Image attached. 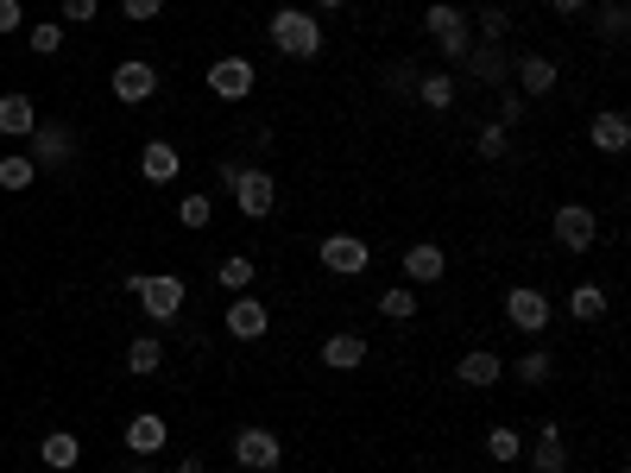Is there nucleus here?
<instances>
[{
  "label": "nucleus",
  "mask_w": 631,
  "mask_h": 473,
  "mask_svg": "<svg viewBox=\"0 0 631 473\" xmlns=\"http://www.w3.org/2000/svg\"><path fill=\"white\" fill-rule=\"evenodd\" d=\"M222 183L234 190V202H240L247 222H266V215L278 209V183H272V171H259V165H234V158H222Z\"/></svg>",
  "instance_id": "obj_1"
},
{
  "label": "nucleus",
  "mask_w": 631,
  "mask_h": 473,
  "mask_svg": "<svg viewBox=\"0 0 631 473\" xmlns=\"http://www.w3.org/2000/svg\"><path fill=\"white\" fill-rule=\"evenodd\" d=\"M266 32H272V45L284 50V57H297V64H309V57L323 50V25H316V13H303V7H278Z\"/></svg>",
  "instance_id": "obj_2"
},
{
  "label": "nucleus",
  "mask_w": 631,
  "mask_h": 473,
  "mask_svg": "<svg viewBox=\"0 0 631 473\" xmlns=\"http://www.w3.org/2000/svg\"><path fill=\"white\" fill-rule=\"evenodd\" d=\"M424 32H429V45L442 50L449 64H461V57H467V45H474V32H467V13H461L454 0H436V7H424Z\"/></svg>",
  "instance_id": "obj_3"
},
{
  "label": "nucleus",
  "mask_w": 631,
  "mask_h": 473,
  "mask_svg": "<svg viewBox=\"0 0 631 473\" xmlns=\"http://www.w3.org/2000/svg\"><path fill=\"white\" fill-rule=\"evenodd\" d=\"M227 449H234V468H247V473H278L284 468V442H278L266 424H240Z\"/></svg>",
  "instance_id": "obj_4"
},
{
  "label": "nucleus",
  "mask_w": 631,
  "mask_h": 473,
  "mask_svg": "<svg viewBox=\"0 0 631 473\" xmlns=\"http://www.w3.org/2000/svg\"><path fill=\"white\" fill-rule=\"evenodd\" d=\"M550 234H555V247H562V252H594V247H600V215H594L587 202H562V209H555V222H550Z\"/></svg>",
  "instance_id": "obj_5"
},
{
  "label": "nucleus",
  "mask_w": 631,
  "mask_h": 473,
  "mask_svg": "<svg viewBox=\"0 0 631 473\" xmlns=\"http://www.w3.org/2000/svg\"><path fill=\"white\" fill-rule=\"evenodd\" d=\"M25 139H32V151H25L32 171H64V165H76V133L64 121H38Z\"/></svg>",
  "instance_id": "obj_6"
},
{
  "label": "nucleus",
  "mask_w": 631,
  "mask_h": 473,
  "mask_svg": "<svg viewBox=\"0 0 631 473\" xmlns=\"http://www.w3.org/2000/svg\"><path fill=\"white\" fill-rule=\"evenodd\" d=\"M550 316H555L550 291H537V284H511V291H505V323L518 328V335H543Z\"/></svg>",
  "instance_id": "obj_7"
},
{
  "label": "nucleus",
  "mask_w": 631,
  "mask_h": 473,
  "mask_svg": "<svg viewBox=\"0 0 631 473\" xmlns=\"http://www.w3.org/2000/svg\"><path fill=\"white\" fill-rule=\"evenodd\" d=\"M316 259H323V272H335V278H360L373 266V240H360V234H328V240H316Z\"/></svg>",
  "instance_id": "obj_8"
},
{
  "label": "nucleus",
  "mask_w": 631,
  "mask_h": 473,
  "mask_svg": "<svg viewBox=\"0 0 631 473\" xmlns=\"http://www.w3.org/2000/svg\"><path fill=\"white\" fill-rule=\"evenodd\" d=\"M133 291H139V309H146L151 323H171L177 309H183V297H190V284L171 272H151V278H133Z\"/></svg>",
  "instance_id": "obj_9"
},
{
  "label": "nucleus",
  "mask_w": 631,
  "mask_h": 473,
  "mask_svg": "<svg viewBox=\"0 0 631 473\" xmlns=\"http://www.w3.org/2000/svg\"><path fill=\"white\" fill-rule=\"evenodd\" d=\"M252 89H259L252 57H215V64H209V95L215 101H247Z\"/></svg>",
  "instance_id": "obj_10"
},
{
  "label": "nucleus",
  "mask_w": 631,
  "mask_h": 473,
  "mask_svg": "<svg viewBox=\"0 0 631 473\" xmlns=\"http://www.w3.org/2000/svg\"><path fill=\"white\" fill-rule=\"evenodd\" d=\"M511 76H518V95H525V101L555 95V82H562L555 57H543V50H518V57H511Z\"/></svg>",
  "instance_id": "obj_11"
},
{
  "label": "nucleus",
  "mask_w": 631,
  "mask_h": 473,
  "mask_svg": "<svg viewBox=\"0 0 631 473\" xmlns=\"http://www.w3.org/2000/svg\"><path fill=\"white\" fill-rule=\"evenodd\" d=\"M108 89H114V101H121V108H139V101L158 95V70H151L146 57H126L121 70H114V82H108Z\"/></svg>",
  "instance_id": "obj_12"
},
{
  "label": "nucleus",
  "mask_w": 631,
  "mask_h": 473,
  "mask_svg": "<svg viewBox=\"0 0 631 473\" xmlns=\"http://www.w3.org/2000/svg\"><path fill=\"white\" fill-rule=\"evenodd\" d=\"M227 335H234V341H266V328H272V309H266V303L259 297H247V291H240V297L227 303Z\"/></svg>",
  "instance_id": "obj_13"
},
{
  "label": "nucleus",
  "mask_w": 631,
  "mask_h": 473,
  "mask_svg": "<svg viewBox=\"0 0 631 473\" xmlns=\"http://www.w3.org/2000/svg\"><path fill=\"white\" fill-rule=\"evenodd\" d=\"M316 360H323L328 373H353V367L367 360V335H353V328H335L323 348H316Z\"/></svg>",
  "instance_id": "obj_14"
},
{
  "label": "nucleus",
  "mask_w": 631,
  "mask_h": 473,
  "mask_svg": "<svg viewBox=\"0 0 631 473\" xmlns=\"http://www.w3.org/2000/svg\"><path fill=\"white\" fill-rule=\"evenodd\" d=\"M454 379H461V385H474V392H486V385H499V379H505V360L493 348H467L461 360H454Z\"/></svg>",
  "instance_id": "obj_15"
},
{
  "label": "nucleus",
  "mask_w": 631,
  "mask_h": 473,
  "mask_svg": "<svg viewBox=\"0 0 631 473\" xmlns=\"http://www.w3.org/2000/svg\"><path fill=\"white\" fill-rule=\"evenodd\" d=\"M587 139H594V151H606V158H619V151L631 146V121L619 114V108H600V114L587 121Z\"/></svg>",
  "instance_id": "obj_16"
},
{
  "label": "nucleus",
  "mask_w": 631,
  "mask_h": 473,
  "mask_svg": "<svg viewBox=\"0 0 631 473\" xmlns=\"http://www.w3.org/2000/svg\"><path fill=\"white\" fill-rule=\"evenodd\" d=\"M177 171H183V151H177L171 139H146V146H139V177H146V183H177Z\"/></svg>",
  "instance_id": "obj_17"
},
{
  "label": "nucleus",
  "mask_w": 631,
  "mask_h": 473,
  "mask_svg": "<svg viewBox=\"0 0 631 473\" xmlns=\"http://www.w3.org/2000/svg\"><path fill=\"white\" fill-rule=\"evenodd\" d=\"M442 272H449V252L436 247V240L404 247V278H410V284H442Z\"/></svg>",
  "instance_id": "obj_18"
},
{
  "label": "nucleus",
  "mask_w": 631,
  "mask_h": 473,
  "mask_svg": "<svg viewBox=\"0 0 631 473\" xmlns=\"http://www.w3.org/2000/svg\"><path fill=\"white\" fill-rule=\"evenodd\" d=\"M530 473H568V442H562V429L543 424L537 429V442H530Z\"/></svg>",
  "instance_id": "obj_19"
},
{
  "label": "nucleus",
  "mask_w": 631,
  "mask_h": 473,
  "mask_svg": "<svg viewBox=\"0 0 631 473\" xmlns=\"http://www.w3.org/2000/svg\"><path fill=\"white\" fill-rule=\"evenodd\" d=\"M461 70L480 76V82H493V89H505V76H511V57H505V45H467Z\"/></svg>",
  "instance_id": "obj_20"
},
{
  "label": "nucleus",
  "mask_w": 631,
  "mask_h": 473,
  "mask_svg": "<svg viewBox=\"0 0 631 473\" xmlns=\"http://www.w3.org/2000/svg\"><path fill=\"white\" fill-rule=\"evenodd\" d=\"M32 126H38V101L20 95V89H13V95H0V139H25Z\"/></svg>",
  "instance_id": "obj_21"
},
{
  "label": "nucleus",
  "mask_w": 631,
  "mask_h": 473,
  "mask_svg": "<svg viewBox=\"0 0 631 473\" xmlns=\"http://www.w3.org/2000/svg\"><path fill=\"white\" fill-rule=\"evenodd\" d=\"M126 449L139 454V461H151V454L165 449V417H158V410H139V417L126 424Z\"/></svg>",
  "instance_id": "obj_22"
},
{
  "label": "nucleus",
  "mask_w": 631,
  "mask_h": 473,
  "mask_svg": "<svg viewBox=\"0 0 631 473\" xmlns=\"http://www.w3.org/2000/svg\"><path fill=\"white\" fill-rule=\"evenodd\" d=\"M454 89H461V82H454V70H424L410 95L424 101V108H436V114H449V108H454Z\"/></svg>",
  "instance_id": "obj_23"
},
{
  "label": "nucleus",
  "mask_w": 631,
  "mask_h": 473,
  "mask_svg": "<svg viewBox=\"0 0 631 473\" xmlns=\"http://www.w3.org/2000/svg\"><path fill=\"white\" fill-rule=\"evenodd\" d=\"M38 461H45L50 473H70L76 461H82V442H76L70 429H50L45 442H38Z\"/></svg>",
  "instance_id": "obj_24"
},
{
  "label": "nucleus",
  "mask_w": 631,
  "mask_h": 473,
  "mask_svg": "<svg viewBox=\"0 0 631 473\" xmlns=\"http://www.w3.org/2000/svg\"><path fill=\"white\" fill-rule=\"evenodd\" d=\"M165 367V341L158 335H139V341H126V373L133 379H151Z\"/></svg>",
  "instance_id": "obj_25"
},
{
  "label": "nucleus",
  "mask_w": 631,
  "mask_h": 473,
  "mask_svg": "<svg viewBox=\"0 0 631 473\" xmlns=\"http://www.w3.org/2000/svg\"><path fill=\"white\" fill-rule=\"evenodd\" d=\"M606 284H594V278H587V284H575V291H568V316H575V323H600L606 316Z\"/></svg>",
  "instance_id": "obj_26"
},
{
  "label": "nucleus",
  "mask_w": 631,
  "mask_h": 473,
  "mask_svg": "<svg viewBox=\"0 0 631 473\" xmlns=\"http://www.w3.org/2000/svg\"><path fill=\"white\" fill-rule=\"evenodd\" d=\"M626 32H631V7L626 0H606L600 20H594V38H600V45H626Z\"/></svg>",
  "instance_id": "obj_27"
},
{
  "label": "nucleus",
  "mask_w": 631,
  "mask_h": 473,
  "mask_svg": "<svg viewBox=\"0 0 631 473\" xmlns=\"http://www.w3.org/2000/svg\"><path fill=\"white\" fill-rule=\"evenodd\" d=\"M177 222L190 227V234H202V227L215 222V202L202 196V190H190V196H177Z\"/></svg>",
  "instance_id": "obj_28"
},
{
  "label": "nucleus",
  "mask_w": 631,
  "mask_h": 473,
  "mask_svg": "<svg viewBox=\"0 0 631 473\" xmlns=\"http://www.w3.org/2000/svg\"><path fill=\"white\" fill-rule=\"evenodd\" d=\"M486 454L505 468V461H518V454H525V436H518L511 424H493V429H486Z\"/></svg>",
  "instance_id": "obj_29"
},
{
  "label": "nucleus",
  "mask_w": 631,
  "mask_h": 473,
  "mask_svg": "<svg viewBox=\"0 0 631 473\" xmlns=\"http://www.w3.org/2000/svg\"><path fill=\"white\" fill-rule=\"evenodd\" d=\"M379 316H385V323H410V316H417V291H410V284L379 291Z\"/></svg>",
  "instance_id": "obj_30"
},
{
  "label": "nucleus",
  "mask_w": 631,
  "mask_h": 473,
  "mask_svg": "<svg viewBox=\"0 0 631 473\" xmlns=\"http://www.w3.org/2000/svg\"><path fill=\"white\" fill-rule=\"evenodd\" d=\"M32 183H38L32 158H25V151H7V158H0V190H32Z\"/></svg>",
  "instance_id": "obj_31"
},
{
  "label": "nucleus",
  "mask_w": 631,
  "mask_h": 473,
  "mask_svg": "<svg viewBox=\"0 0 631 473\" xmlns=\"http://www.w3.org/2000/svg\"><path fill=\"white\" fill-rule=\"evenodd\" d=\"M215 278H222V291H247L252 278H259V266H252L247 252H234V259H222V272Z\"/></svg>",
  "instance_id": "obj_32"
},
{
  "label": "nucleus",
  "mask_w": 631,
  "mask_h": 473,
  "mask_svg": "<svg viewBox=\"0 0 631 473\" xmlns=\"http://www.w3.org/2000/svg\"><path fill=\"white\" fill-rule=\"evenodd\" d=\"M555 373V360H550V348H530L525 360H518V385H543V379Z\"/></svg>",
  "instance_id": "obj_33"
},
{
  "label": "nucleus",
  "mask_w": 631,
  "mask_h": 473,
  "mask_svg": "<svg viewBox=\"0 0 631 473\" xmlns=\"http://www.w3.org/2000/svg\"><path fill=\"white\" fill-rule=\"evenodd\" d=\"M505 32H511V13H505V7H480V38H486V45H505Z\"/></svg>",
  "instance_id": "obj_34"
},
{
  "label": "nucleus",
  "mask_w": 631,
  "mask_h": 473,
  "mask_svg": "<svg viewBox=\"0 0 631 473\" xmlns=\"http://www.w3.org/2000/svg\"><path fill=\"white\" fill-rule=\"evenodd\" d=\"M505 133H511V126L486 121V126H480V139H474V151H480V158H505V146H511V139H505Z\"/></svg>",
  "instance_id": "obj_35"
},
{
  "label": "nucleus",
  "mask_w": 631,
  "mask_h": 473,
  "mask_svg": "<svg viewBox=\"0 0 631 473\" xmlns=\"http://www.w3.org/2000/svg\"><path fill=\"white\" fill-rule=\"evenodd\" d=\"M25 45L38 50V57H57V50H64V25H32V38H25Z\"/></svg>",
  "instance_id": "obj_36"
},
{
  "label": "nucleus",
  "mask_w": 631,
  "mask_h": 473,
  "mask_svg": "<svg viewBox=\"0 0 631 473\" xmlns=\"http://www.w3.org/2000/svg\"><path fill=\"white\" fill-rule=\"evenodd\" d=\"M525 121V95H518V89H505L499 95V126H518Z\"/></svg>",
  "instance_id": "obj_37"
},
{
  "label": "nucleus",
  "mask_w": 631,
  "mask_h": 473,
  "mask_svg": "<svg viewBox=\"0 0 631 473\" xmlns=\"http://www.w3.org/2000/svg\"><path fill=\"white\" fill-rule=\"evenodd\" d=\"M121 13H126L133 25H139V20H158V13H165V0H121Z\"/></svg>",
  "instance_id": "obj_38"
},
{
  "label": "nucleus",
  "mask_w": 631,
  "mask_h": 473,
  "mask_svg": "<svg viewBox=\"0 0 631 473\" xmlns=\"http://www.w3.org/2000/svg\"><path fill=\"white\" fill-rule=\"evenodd\" d=\"M417 64H392V95H410V89H417Z\"/></svg>",
  "instance_id": "obj_39"
},
{
  "label": "nucleus",
  "mask_w": 631,
  "mask_h": 473,
  "mask_svg": "<svg viewBox=\"0 0 631 473\" xmlns=\"http://www.w3.org/2000/svg\"><path fill=\"white\" fill-rule=\"evenodd\" d=\"M101 13V0H64V20H76V25H89Z\"/></svg>",
  "instance_id": "obj_40"
},
{
  "label": "nucleus",
  "mask_w": 631,
  "mask_h": 473,
  "mask_svg": "<svg viewBox=\"0 0 631 473\" xmlns=\"http://www.w3.org/2000/svg\"><path fill=\"white\" fill-rule=\"evenodd\" d=\"M25 20V0H0V32H20Z\"/></svg>",
  "instance_id": "obj_41"
},
{
  "label": "nucleus",
  "mask_w": 631,
  "mask_h": 473,
  "mask_svg": "<svg viewBox=\"0 0 631 473\" xmlns=\"http://www.w3.org/2000/svg\"><path fill=\"white\" fill-rule=\"evenodd\" d=\"M550 13H555V20H581V13H587V0H550Z\"/></svg>",
  "instance_id": "obj_42"
},
{
  "label": "nucleus",
  "mask_w": 631,
  "mask_h": 473,
  "mask_svg": "<svg viewBox=\"0 0 631 473\" xmlns=\"http://www.w3.org/2000/svg\"><path fill=\"white\" fill-rule=\"evenodd\" d=\"M177 473H209V461H202V454H183V461H177Z\"/></svg>",
  "instance_id": "obj_43"
},
{
  "label": "nucleus",
  "mask_w": 631,
  "mask_h": 473,
  "mask_svg": "<svg viewBox=\"0 0 631 473\" xmlns=\"http://www.w3.org/2000/svg\"><path fill=\"white\" fill-rule=\"evenodd\" d=\"M309 7H323V13H341V7H348V0H309Z\"/></svg>",
  "instance_id": "obj_44"
}]
</instances>
